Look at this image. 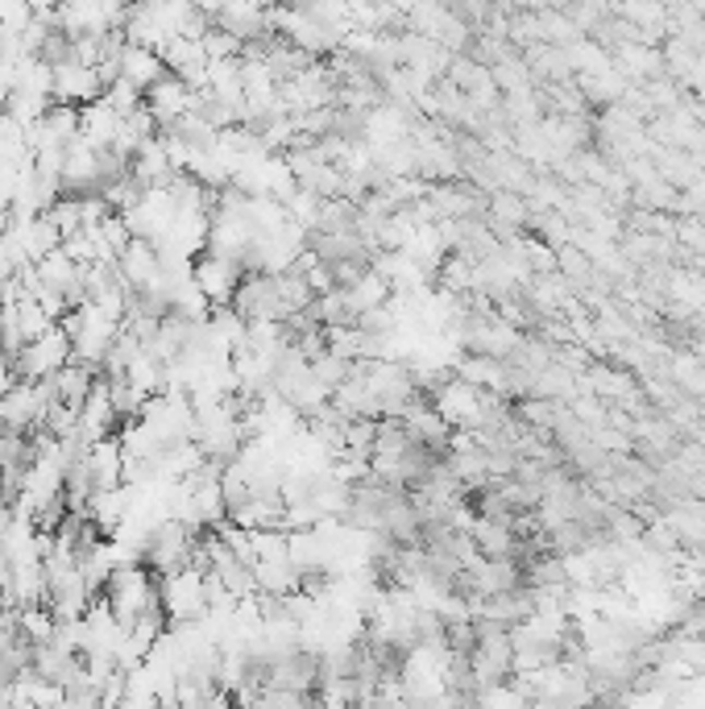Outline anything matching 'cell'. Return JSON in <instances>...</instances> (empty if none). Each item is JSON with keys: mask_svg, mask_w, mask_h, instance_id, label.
<instances>
[{"mask_svg": "<svg viewBox=\"0 0 705 709\" xmlns=\"http://www.w3.org/2000/svg\"><path fill=\"white\" fill-rule=\"evenodd\" d=\"M75 361V349H71V336L62 333V324H55L50 333H41L38 340H29L17 357H13V374L17 382H50L59 374L62 365Z\"/></svg>", "mask_w": 705, "mask_h": 709, "instance_id": "6da1fadb", "label": "cell"}, {"mask_svg": "<svg viewBox=\"0 0 705 709\" xmlns=\"http://www.w3.org/2000/svg\"><path fill=\"white\" fill-rule=\"evenodd\" d=\"M191 278H195V287H200L207 308H232V299H237L241 283H246V266L225 257V253L204 250L195 257V266H191Z\"/></svg>", "mask_w": 705, "mask_h": 709, "instance_id": "7a4b0ae2", "label": "cell"}, {"mask_svg": "<svg viewBox=\"0 0 705 709\" xmlns=\"http://www.w3.org/2000/svg\"><path fill=\"white\" fill-rule=\"evenodd\" d=\"M166 75V63L158 50H150V46H138V43H124L121 55H117V80L129 87H138V92H150V87L158 84Z\"/></svg>", "mask_w": 705, "mask_h": 709, "instance_id": "3957f363", "label": "cell"}]
</instances>
